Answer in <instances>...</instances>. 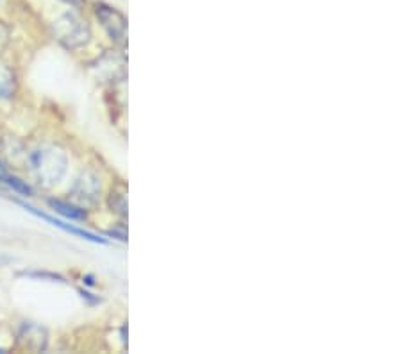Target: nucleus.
<instances>
[{"instance_id": "obj_4", "label": "nucleus", "mask_w": 402, "mask_h": 354, "mask_svg": "<svg viewBox=\"0 0 402 354\" xmlns=\"http://www.w3.org/2000/svg\"><path fill=\"white\" fill-rule=\"evenodd\" d=\"M99 194L100 183L93 174H82L77 179V183H75L74 190H72V195H74L75 201H77L79 204H84V206H93V204H97V202H99Z\"/></svg>"}, {"instance_id": "obj_8", "label": "nucleus", "mask_w": 402, "mask_h": 354, "mask_svg": "<svg viewBox=\"0 0 402 354\" xmlns=\"http://www.w3.org/2000/svg\"><path fill=\"white\" fill-rule=\"evenodd\" d=\"M6 183H8L9 186H11L15 192H18V194L25 195V197H29V195H33V188H31L29 185L25 181H22V179H18V177H11L8 176L6 177Z\"/></svg>"}, {"instance_id": "obj_12", "label": "nucleus", "mask_w": 402, "mask_h": 354, "mask_svg": "<svg viewBox=\"0 0 402 354\" xmlns=\"http://www.w3.org/2000/svg\"><path fill=\"white\" fill-rule=\"evenodd\" d=\"M84 281H86V284H90V286H93V284H95L93 276H86V277H84Z\"/></svg>"}, {"instance_id": "obj_3", "label": "nucleus", "mask_w": 402, "mask_h": 354, "mask_svg": "<svg viewBox=\"0 0 402 354\" xmlns=\"http://www.w3.org/2000/svg\"><path fill=\"white\" fill-rule=\"evenodd\" d=\"M56 33H58L59 40H61L66 47H70V49L86 43L88 36H90L86 22L79 20L74 15H65V17L58 22V25H56Z\"/></svg>"}, {"instance_id": "obj_9", "label": "nucleus", "mask_w": 402, "mask_h": 354, "mask_svg": "<svg viewBox=\"0 0 402 354\" xmlns=\"http://www.w3.org/2000/svg\"><path fill=\"white\" fill-rule=\"evenodd\" d=\"M15 91V81L9 74H0V99H9Z\"/></svg>"}, {"instance_id": "obj_10", "label": "nucleus", "mask_w": 402, "mask_h": 354, "mask_svg": "<svg viewBox=\"0 0 402 354\" xmlns=\"http://www.w3.org/2000/svg\"><path fill=\"white\" fill-rule=\"evenodd\" d=\"M107 235L115 236V238L122 240V242H127V233H125V231H109Z\"/></svg>"}, {"instance_id": "obj_7", "label": "nucleus", "mask_w": 402, "mask_h": 354, "mask_svg": "<svg viewBox=\"0 0 402 354\" xmlns=\"http://www.w3.org/2000/svg\"><path fill=\"white\" fill-rule=\"evenodd\" d=\"M109 206H111V210L115 211V213L122 215V217L127 215V199H125V192H123V188L111 190Z\"/></svg>"}, {"instance_id": "obj_2", "label": "nucleus", "mask_w": 402, "mask_h": 354, "mask_svg": "<svg viewBox=\"0 0 402 354\" xmlns=\"http://www.w3.org/2000/svg\"><path fill=\"white\" fill-rule=\"evenodd\" d=\"M95 13H97V18L102 22V27L109 34L111 40H115L122 47L125 45L127 43V20H125L122 13L106 4L97 6Z\"/></svg>"}, {"instance_id": "obj_1", "label": "nucleus", "mask_w": 402, "mask_h": 354, "mask_svg": "<svg viewBox=\"0 0 402 354\" xmlns=\"http://www.w3.org/2000/svg\"><path fill=\"white\" fill-rule=\"evenodd\" d=\"M29 167L40 183L56 185L66 170V154L58 147H40L29 154Z\"/></svg>"}, {"instance_id": "obj_5", "label": "nucleus", "mask_w": 402, "mask_h": 354, "mask_svg": "<svg viewBox=\"0 0 402 354\" xmlns=\"http://www.w3.org/2000/svg\"><path fill=\"white\" fill-rule=\"evenodd\" d=\"M20 206L25 208L27 211H31L33 215H36V217H40V219H43L45 222H50L52 226L59 227V229L66 231V233H70V235H75V236H81V238L88 240V242H93V243H102V245H106L107 240L106 238H100L99 235H95V233H90V231L86 229H81V227H75V226H70V224H65L63 220L59 219H54V217H50V215L47 213H41V211H38L36 208L29 206V204H25V202H20Z\"/></svg>"}, {"instance_id": "obj_11", "label": "nucleus", "mask_w": 402, "mask_h": 354, "mask_svg": "<svg viewBox=\"0 0 402 354\" xmlns=\"http://www.w3.org/2000/svg\"><path fill=\"white\" fill-rule=\"evenodd\" d=\"M6 177H8V172H6L4 163L0 161V181H6Z\"/></svg>"}, {"instance_id": "obj_6", "label": "nucleus", "mask_w": 402, "mask_h": 354, "mask_svg": "<svg viewBox=\"0 0 402 354\" xmlns=\"http://www.w3.org/2000/svg\"><path fill=\"white\" fill-rule=\"evenodd\" d=\"M49 206L52 208L54 211H58L59 215H63V217H66V219L70 220H86V211L82 210L81 206H75V204H70V202H65V201H56V199H50L49 201Z\"/></svg>"}]
</instances>
